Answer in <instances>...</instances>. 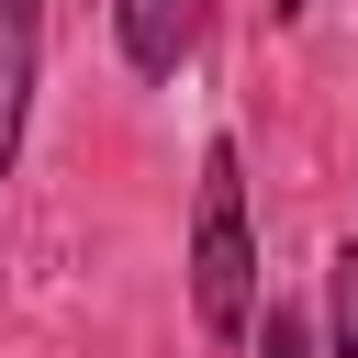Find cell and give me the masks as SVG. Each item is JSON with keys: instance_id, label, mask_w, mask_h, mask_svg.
Here are the masks:
<instances>
[{"instance_id": "1", "label": "cell", "mask_w": 358, "mask_h": 358, "mask_svg": "<svg viewBox=\"0 0 358 358\" xmlns=\"http://www.w3.org/2000/svg\"><path fill=\"white\" fill-rule=\"evenodd\" d=\"M190 313L213 347H235L257 324V246H246V168L235 145L201 157V213H190Z\"/></svg>"}, {"instance_id": "2", "label": "cell", "mask_w": 358, "mask_h": 358, "mask_svg": "<svg viewBox=\"0 0 358 358\" xmlns=\"http://www.w3.org/2000/svg\"><path fill=\"white\" fill-rule=\"evenodd\" d=\"M112 34L134 56V78H179V56L201 45V0H112Z\"/></svg>"}, {"instance_id": "3", "label": "cell", "mask_w": 358, "mask_h": 358, "mask_svg": "<svg viewBox=\"0 0 358 358\" xmlns=\"http://www.w3.org/2000/svg\"><path fill=\"white\" fill-rule=\"evenodd\" d=\"M34 56H45V0H0V179H11V157H22Z\"/></svg>"}, {"instance_id": "4", "label": "cell", "mask_w": 358, "mask_h": 358, "mask_svg": "<svg viewBox=\"0 0 358 358\" xmlns=\"http://www.w3.org/2000/svg\"><path fill=\"white\" fill-rule=\"evenodd\" d=\"M324 313H336V358H358V246L324 268Z\"/></svg>"}, {"instance_id": "5", "label": "cell", "mask_w": 358, "mask_h": 358, "mask_svg": "<svg viewBox=\"0 0 358 358\" xmlns=\"http://www.w3.org/2000/svg\"><path fill=\"white\" fill-rule=\"evenodd\" d=\"M257 358H313V324H302V313H268V336H257Z\"/></svg>"}, {"instance_id": "6", "label": "cell", "mask_w": 358, "mask_h": 358, "mask_svg": "<svg viewBox=\"0 0 358 358\" xmlns=\"http://www.w3.org/2000/svg\"><path fill=\"white\" fill-rule=\"evenodd\" d=\"M291 11H302V0H268V22H291Z\"/></svg>"}]
</instances>
